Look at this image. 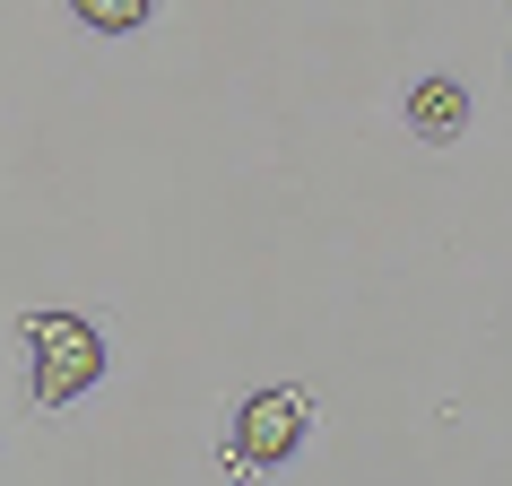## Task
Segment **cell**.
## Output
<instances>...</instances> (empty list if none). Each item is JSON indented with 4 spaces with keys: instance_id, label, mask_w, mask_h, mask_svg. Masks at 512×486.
<instances>
[{
    "instance_id": "1",
    "label": "cell",
    "mask_w": 512,
    "mask_h": 486,
    "mask_svg": "<svg viewBox=\"0 0 512 486\" xmlns=\"http://www.w3.org/2000/svg\"><path fill=\"white\" fill-rule=\"evenodd\" d=\"M27 356H35V400L44 408L79 400L87 382L105 374V339H96L79 313H35L27 322Z\"/></svg>"
},
{
    "instance_id": "2",
    "label": "cell",
    "mask_w": 512,
    "mask_h": 486,
    "mask_svg": "<svg viewBox=\"0 0 512 486\" xmlns=\"http://www.w3.org/2000/svg\"><path fill=\"white\" fill-rule=\"evenodd\" d=\"M304 426H313V400H304V391H261V400H243V417H235V452L252 460V469H278V460L304 443Z\"/></svg>"
},
{
    "instance_id": "3",
    "label": "cell",
    "mask_w": 512,
    "mask_h": 486,
    "mask_svg": "<svg viewBox=\"0 0 512 486\" xmlns=\"http://www.w3.org/2000/svg\"><path fill=\"white\" fill-rule=\"evenodd\" d=\"M408 122H417V139H460L469 131V87L460 79H417L408 87Z\"/></svg>"
},
{
    "instance_id": "4",
    "label": "cell",
    "mask_w": 512,
    "mask_h": 486,
    "mask_svg": "<svg viewBox=\"0 0 512 486\" xmlns=\"http://www.w3.org/2000/svg\"><path fill=\"white\" fill-rule=\"evenodd\" d=\"M70 9H79V18H87V27H96V35H131L139 18L157 9V0H70Z\"/></svg>"
}]
</instances>
